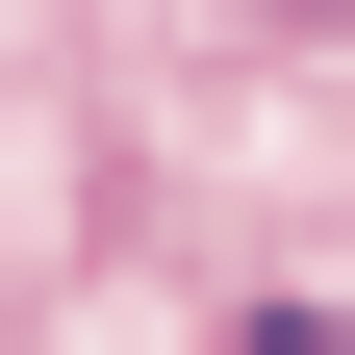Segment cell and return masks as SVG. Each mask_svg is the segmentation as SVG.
Instances as JSON below:
<instances>
[{
  "label": "cell",
  "instance_id": "cell-1",
  "mask_svg": "<svg viewBox=\"0 0 355 355\" xmlns=\"http://www.w3.org/2000/svg\"><path fill=\"white\" fill-rule=\"evenodd\" d=\"M229 355H330V330H304V304H279V330H229Z\"/></svg>",
  "mask_w": 355,
  "mask_h": 355
},
{
  "label": "cell",
  "instance_id": "cell-2",
  "mask_svg": "<svg viewBox=\"0 0 355 355\" xmlns=\"http://www.w3.org/2000/svg\"><path fill=\"white\" fill-rule=\"evenodd\" d=\"M254 26H355V0H254Z\"/></svg>",
  "mask_w": 355,
  "mask_h": 355
}]
</instances>
